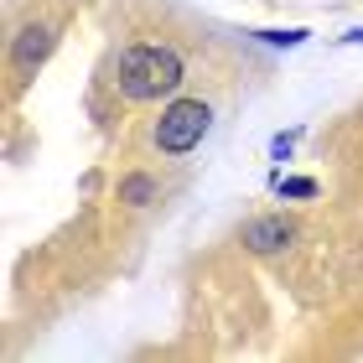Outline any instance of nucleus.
I'll use <instances>...</instances> for the list:
<instances>
[{
	"instance_id": "obj_7",
	"label": "nucleus",
	"mask_w": 363,
	"mask_h": 363,
	"mask_svg": "<svg viewBox=\"0 0 363 363\" xmlns=\"http://www.w3.org/2000/svg\"><path fill=\"white\" fill-rule=\"evenodd\" d=\"M275 192L280 197H301V203H306V197H317V182H311V177H275Z\"/></svg>"
},
{
	"instance_id": "obj_4",
	"label": "nucleus",
	"mask_w": 363,
	"mask_h": 363,
	"mask_svg": "<svg viewBox=\"0 0 363 363\" xmlns=\"http://www.w3.org/2000/svg\"><path fill=\"white\" fill-rule=\"evenodd\" d=\"M47 52H52V26H26L21 37H16V62H21V68H37Z\"/></svg>"
},
{
	"instance_id": "obj_1",
	"label": "nucleus",
	"mask_w": 363,
	"mask_h": 363,
	"mask_svg": "<svg viewBox=\"0 0 363 363\" xmlns=\"http://www.w3.org/2000/svg\"><path fill=\"white\" fill-rule=\"evenodd\" d=\"M114 89L125 99H161V94H177L182 89V57L172 47H156V42H135L114 57Z\"/></svg>"
},
{
	"instance_id": "obj_3",
	"label": "nucleus",
	"mask_w": 363,
	"mask_h": 363,
	"mask_svg": "<svg viewBox=\"0 0 363 363\" xmlns=\"http://www.w3.org/2000/svg\"><path fill=\"white\" fill-rule=\"evenodd\" d=\"M239 239L250 244L255 255H280V250L296 239V223L286 218V213H265V218H250V223H244Z\"/></svg>"
},
{
	"instance_id": "obj_6",
	"label": "nucleus",
	"mask_w": 363,
	"mask_h": 363,
	"mask_svg": "<svg viewBox=\"0 0 363 363\" xmlns=\"http://www.w3.org/2000/svg\"><path fill=\"white\" fill-rule=\"evenodd\" d=\"M255 37L265 42V47H301V42L311 37V31H301V26H286V31H280V26H270V31H255Z\"/></svg>"
},
{
	"instance_id": "obj_8",
	"label": "nucleus",
	"mask_w": 363,
	"mask_h": 363,
	"mask_svg": "<svg viewBox=\"0 0 363 363\" xmlns=\"http://www.w3.org/2000/svg\"><path fill=\"white\" fill-rule=\"evenodd\" d=\"M296 135H301V130H291V135H275V140H270V156H275V161H286V156H291V145H296Z\"/></svg>"
},
{
	"instance_id": "obj_5",
	"label": "nucleus",
	"mask_w": 363,
	"mask_h": 363,
	"mask_svg": "<svg viewBox=\"0 0 363 363\" xmlns=\"http://www.w3.org/2000/svg\"><path fill=\"white\" fill-rule=\"evenodd\" d=\"M151 197H156V182H151V177H125V182H120V203L145 208Z\"/></svg>"
},
{
	"instance_id": "obj_2",
	"label": "nucleus",
	"mask_w": 363,
	"mask_h": 363,
	"mask_svg": "<svg viewBox=\"0 0 363 363\" xmlns=\"http://www.w3.org/2000/svg\"><path fill=\"white\" fill-rule=\"evenodd\" d=\"M208 130H213V104L208 99H177V104L161 109L151 140H156L161 156H187L192 145H203Z\"/></svg>"
}]
</instances>
